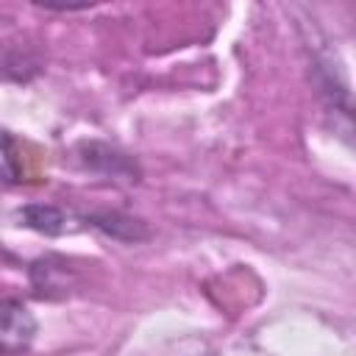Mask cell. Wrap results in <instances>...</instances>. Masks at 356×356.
I'll return each instance as SVG.
<instances>
[{"label":"cell","mask_w":356,"mask_h":356,"mask_svg":"<svg viewBox=\"0 0 356 356\" xmlns=\"http://www.w3.org/2000/svg\"><path fill=\"white\" fill-rule=\"evenodd\" d=\"M22 214H25L28 225L36 228V231H44V234H58V231H64V214L56 211V209H47V206H28Z\"/></svg>","instance_id":"obj_2"},{"label":"cell","mask_w":356,"mask_h":356,"mask_svg":"<svg viewBox=\"0 0 356 356\" xmlns=\"http://www.w3.org/2000/svg\"><path fill=\"white\" fill-rule=\"evenodd\" d=\"M19 175H22V167L17 159V147L11 136L0 128V184H17Z\"/></svg>","instance_id":"obj_3"},{"label":"cell","mask_w":356,"mask_h":356,"mask_svg":"<svg viewBox=\"0 0 356 356\" xmlns=\"http://www.w3.org/2000/svg\"><path fill=\"white\" fill-rule=\"evenodd\" d=\"M36 323L25 306L0 300V350L3 353H22L33 342Z\"/></svg>","instance_id":"obj_1"}]
</instances>
